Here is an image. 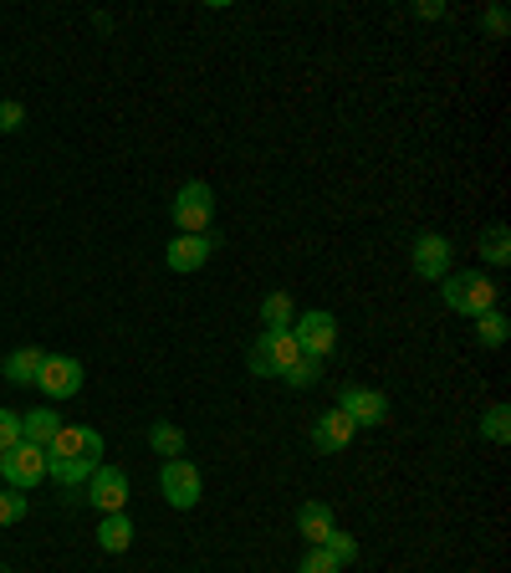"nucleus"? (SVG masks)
I'll return each mask as SVG.
<instances>
[{"label": "nucleus", "mask_w": 511, "mask_h": 573, "mask_svg": "<svg viewBox=\"0 0 511 573\" xmlns=\"http://www.w3.org/2000/svg\"><path fill=\"white\" fill-rule=\"evenodd\" d=\"M210 221H215V190H210L204 179L179 185V195H175V225H179V235H210Z\"/></svg>", "instance_id": "7ed1b4c3"}, {"label": "nucleus", "mask_w": 511, "mask_h": 573, "mask_svg": "<svg viewBox=\"0 0 511 573\" xmlns=\"http://www.w3.org/2000/svg\"><path fill=\"white\" fill-rule=\"evenodd\" d=\"M440 297L460 318H481V312L497 308V282L481 277V272H451V277L440 282Z\"/></svg>", "instance_id": "f257e3e1"}, {"label": "nucleus", "mask_w": 511, "mask_h": 573, "mask_svg": "<svg viewBox=\"0 0 511 573\" xmlns=\"http://www.w3.org/2000/svg\"><path fill=\"white\" fill-rule=\"evenodd\" d=\"M507 339H511V323H507V312L501 308H491V312L476 318V343H481V349H501Z\"/></svg>", "instance_id": "a211bd4d"}, {"label": "nucleus", "mask_w": 511, "mask_h": 573, "mask_svg": "<svg viewBox=\"0 0 511 573\" xmlns=\"http://www.w3.org/2000/svg\"><path fill=\"white\" fill-rule=\"evenodd\" d=\"M159 492L169 507H179V513H190L195 502L204 497V482H200V471H195V461L175 456V461H164L159 471Z\"/></svg>", "instance_id": "423d86ee"}, {"label": "nucleus", "mask_w": 511, "mask_h": 573, "mask_svg": "<svg viewBox=\"0 0 511 573\" xmlns=\"http://www.w3.org/2000/svg\"><path fill=\"white\" fill-rule=\"evenodd\" d=\"M307 353L297 349V339H292V328L287 333H271V328H262V339L251 343V374L256 379H281V374H292L297 364H302Z\"/></svg>", "instance_id": "f03ea898"}, {"label": "nucleus", "mask_w": 511, "mask_h": 573, "mask_svg": "<svg viewBox=\"0 0 511 573\" xmlns=\"http://www.w3.org/2000/svg\"><path fill=\"white\" fill-rule=\"evenodd\" d=\"M82 497H88L98 513H123V507H129V471L98 466L88 476V492H82Z\"/></svg>", "instance_id": "9d476101"}, {"label": "nucleus", "mask_w": 511, "mask_h": 573, "mask_svg": "<svg viewBox=\"0 0 511 573\" xmlns=\"http://www.w3.org/2000/svg\"><path fill=\"white\" fill-rule=\"evenodd\" d=\"M507 26H511L507 11H501V5H491V11H486V31H491V36L501 42V36H507Z\"/></svg>", "instance_id": "cd10ccee"}, {"label": "nucleus", "mask_w": 511, "mask_h": 573, "mask_svg": "<svg viewBox=\"0 0 511 573\" xmlns=\"http://www.w3.org/2000/svg\"><path fill=\"white\" fill-rule=\"evenodd\" d=\"M414 277H424V282L451 277V241H445L440 231L414 235Z\"/></svg>", "instance_id": "9b49d317"}, {"label": "nucleus", "mask_w": 511, "mask_h": 573, "mask_svg": "<svg viewBox=\"0 0 511 573\" xmlns=\"http://www.w3.org/2000/svg\"><path fill=\"white\" fill-rule=\"evenodd\" d=\"M21 123H26V108H21V103H0V133H15Z\"/></svg>", "instance_id": "bb28decb"}, {"label": "nucleus", "mask_w": 511, "mask_h": 573, "mask_svg": "<svg viewBox=\"0 0 511 573\" xmlns=\"http://www.w3.org/2000/svg\"><path fill=\"white\" fill-rule=\"evenodd\" d=\"M292 318H297V308H292V297H287V293H271L262 302V323L271 328V333H287V328H292Z\"/></svg>", "instance_id": "412c9836"}, {"label": "nucleus", "mask_w": 511, "mask_h": 573, "mask_svg": "<svg viewBox=\"0 0 511 573\" xmlns=\"http://www.w3.org/2000/svg\"><path fill=\"white\" fill-rule=\"evenodd\" d=\"M11 445H21V415L0 410V451H11Z\"/></svg>", "instance_id": "a878e982"}, {"label": "nucleus", "mask_w": 511, "mask_h": 573, "mask_svg": "<svg viewBox=\"0 0 511 573\" xmlns=\"http://www.w3.org/2000/svg\"><path fill=\"white\" fill-rule=\"evenodd\" d=\"M333 528L337 522H333V507H327V502H302V507H297V532H302L312 548H318Z\"/></svg>", "instance_id": "4468645a"}, {"label": "nucleus", "mask_w": 511, "mask_h": 573, "mask_svg": "<svg viewBox=\"0 0 511 573\" xmlns=\"http://www.w3.org/2000/svg\"><path fill=\"white\" fill-rule=\"evenodd\" d=\"M148 445H154L164 461H175V456H185V430L169 426V420H154V426H148Z\"/></svg>", "instance_id": "6ab92c4d"}, {"label": "nucleus", "mask_w": 511, "mask_h": 573, "mask_svg": "<svg viewBox=\"0 0 511 573\" xmlns=\"http://www.w3.org/2000/svg\"><path fill=\"white\" fill-rule=\"evenodd\" d=\"M292 339H297V349L307 353V359H327V353L337 349V318L333 312H322V308H312V312H297L292 318Z\"/></svg>", "instance_id": "39448f33"}, {"label": "nucleus", "mask_w": 511, "mask_h": 573, "mask_svg": "<svg viewBox=\"0 0 511 573\" xmlns=\"http://www.w3.org/2000/svg\"><path fill=\"white\" fill-rule=\"evenodd\" d=\"M36 389L46 399H73L82 389V364H77L73 353H46L42 374H36Z\"/></svg>", "instance_id": "1a4fd4ad"}, {"label": "nucleus", "mask_w": 511, "mask_h": 573, "mask_svg": "<svg viewBox=\"0 0 511 573\" xmlns=\"http://www.w3.org/2000/svg\"><path fill=\"white\" fill-rule=\"evenodd\" d=\"M210 251H215V235H175L169 241V251H164V262H169V272H200L204 262H210Z\"/></svg>", "instance_id": "ddd939ff"}, {"label": "nucleus", "mask_w": 511, "mask_h": 573, "mask_svg": "<svg viewBox=\"0 0 511 573\" xmlns=\"http://www.w3.org/2000/svg\"><path fill=\"white\" fill-rule=\"evenodd\" d=\"M98 548H102V553H129V548H133V522H129V513H102V522H98Z\"/></svg>", "instance_id": "2eb2a0df"}, {"label": "nucleus", "mask_w": 511, "mask_h": 573, "mask_svg": "<svg viewBox=\"0 0 511 573\" xmlns=\"http://www.w3.org/2000/svg\"><path fill=\"white\" fill-rule=\"evenodd\" d=\"M52 461H82V466H102V436L92 426H62L57 441L46 445Z\"/></svg>", "instance_id": "6e6552de"}, {"label": "nucleus", "mask_w": 511, "mask_h": 573, "mask_svg": "<svg viewBox=\"0 0 511 573\" xmlns=\"http://www.w3.org/2000/svg\"><path fill=\"white\" fill-rule=\"evenodd\" d=\"M318 548H327V553H333V559L343 563V569H348L353 559H358V538H353V532H337V528L327 532V538H322Z\"/></svg>", "instance_id": "5701e85b"}, {"label": "nucleus", "mask_w": 511, "mask_h": 573, "mask_svg": "<svg viewBox=\"0 0 511 573\" xmlns=\"http://www.w3.org/2000/svg\"><path fill=\"white\" fill-rule=\"evenodd\" d=\"M297 573H343V563H337L333 553H327V548H312V553L302 559V569H297Z\"/></svg>", "instance_id": "393cba45"}, {"label": "nucleus", "mask_w": 511, "mask_h": 573, "mask_svg": "<svg viewBox=\"0 0 511 573\" xmlns=\"http://www.w3.org/2000/svg\"><path fill=\"white\" fill-rule=\"evenodd\" d=\"M481 256H486L491 266H507V262H511V231H507L501 221H491V225L481 231Z\"/></svg>", "instance_id": "aec40b11"}, {"label": "nucleus", "mask_w": 511, "mask_h": 573, "mask_svg": "<svg viewBox=\"0 0 511 573\" xmlns=\"http://www.w3.org/2000/svg\"><path fill=\"white\" fill-rule=\"evenodd\" d=\"M481 436H486L491 445H507V441H511V405H491V410H486Z\"/></svg>", "instance_id": "4be33fe9"}, {"label": "nucleus", "mask_w": 511, "mask_h": 573, "mask_svg": "<svg viewBox=\"0 0 511 573\" xmlns=\"http://www.w3.org/2000/svg\"><path fill=\"white\" fill-rule=\"evenodd\" d=\"M337 410L348 415L358 430H374V426H384V420H389V395H384V389H364V384H343Z\"/></svg>", "instance_id": "0eeeda50"}, {"label": "nucleus", "mask_w": 511, "mask_h": 573, "mask_svg": "<svg viewBox=\"0 0 511 573\" xmlns=\"http://www.w3.org/2000/svg\"><path fill=\"white\" fill-rule=\"evenodd\" d=\"M42 359H46L42 349H15V353H5L0 374H5L11 384H21V389H26V384H36V374H42Z\"/></svg>", "instance_id": "dca6fc26"}, {"label": "nucleus", "mask_w": 511, "mask_h": 573, "mask_svg": "<svg viewBox=\"0 0 511 573\" xmlns=\"http://www.w3.org/2000/svg\"><path fill=\"white\" fill-rule=\"evenodd\" d=\"M0 482L11 486V492H31V486L46 482V451L42 445H11V451H0Z\"/></svg>", "instance_id": "20e7f679"}, {"label": "nucleus", "mask_w": 511, "mask_h": 573, "mask_svg": "<svg viewBox=\"0 0 511 573\" xmlns=\"http://www.w3.org/2000/svg\"><path fill=\"white\" fill-rule=\"evenodd\" d=\"M0 573H11V569H5V563H0Z\"/></svg>", "instance_id": "c85d7f7f"}, {"label": "nucleus", "mask_w": 511, "mask_h": 573, "mask_svg": "<svg viewBox=\"0 0 511 573\" xmlns=\"http://www.w3.org/2000/svg\"><path fill=\"white\" fill-rule=\"evenodd\" d=\"M26 517V492H0V528H15Z\"/></svg>", "instance_id": "b1692460"}, {"label": "nucleus", "mask_w": 511, "mask_h": 573, "mask_svg": "<svg viewBox=\"0 0 511 573\" xmlns=\"http://www.w3.org/2000/svg\"><path fill=\"white\" fill-rule=\"evenodd\" d=\"M57 430H62V415H57V410H31V415H21V441L42 445V451L57 441Z\"/></svg>", "instance_id": "f3484780"}, {"label": "nucleus", "mask_w": 511, "mask_h": 573, "mask_svg": "<svg viewBox=\"0 0 511 573\" xmlns=\"http://www.w3.org/2000/svg\"><path fill=\"white\" fill-rule=\"evenodd\" d=\"M353 436H358V426H353L343 410H322L318 420H312V445H318L322 456H337V451H348Z\"/></svg>", "instance_id": "f8f14e48"}]
</instances>
